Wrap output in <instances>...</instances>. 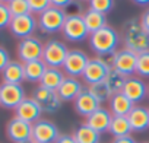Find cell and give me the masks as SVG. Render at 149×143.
<instances>
[{
	"label": "cell",
	"instance_id": "1",
	"mask_svg": "<svg viewBox=\"0 0 149 143\" xmlns=\"http://www.w3.org/2000/svg\"><path fill=\"white\" fill-rule=\"evenodd\" d=\"M123 42L124 48L142 54L149 51V32L140 24V18H132L123 24Z\"/></svg>",
	"mask_w": 149,
	"mask_h": 143
},
{
	"label": "cell",
	"instance_id": "2",
	"mask_svg": "<svg viewBox=\"0 0 149 143\" xmlns=\"http://www.w3.org/2000/svg\"><path fill=\"white\" fill-rule=\"evenodd\" d=\"M91 50L98 57H110L117 51V47L120 44V34L110 25H105L104 28L89 34L88 38Z\"/></svg>",
	"mask_w": 149,
	"mask_h": 143
},
{
	"label": "cell",
	"instance_id": "3",
	"mask_svg": "<svg viewBox=\"0 0 149 143\" xmlns=\"http://www.w3.org/2000/svg\"><path fill=\"white\" fill-rule=\"evenodd\" d=\"M67 13L64 9L50 6L47 10H44L41 15H38V29L44 34H56L61 32L63 25L66 22Z\"/></svg>",
	"mask_w": 149,
	"mask_h": 143
},
{
	"label": "cell",
	"instance_id": "4",
	"mask_svg": "<svg viewBox=\"0 0 149 143\" xmlns=\"http://www.w3.org/2000/svg\"><path fill=\"white\" fill-rule=\"evenodd\" d=\"M61 34L69 42H82L89 38V31L84 22L82 13H69Z\"/></svg>",
	"mask_w": 149,
	"mask_h": 143
},
{
	"label": "cell",
	"instance_id": "5",
	"mask_svg": "<svg viewBox=\"0 0 149 143\" xmlns=\"http://www.w3.org/2000/svg\"><path fill=\"white\" fill-rule=\"evenodd\" d=\"M107 60H108L111 69L120 72L121 75H124L127 78H132L136 75V64H137L136 53L123 47L121 50H117L114 54H111Z\"/></svg>",
	"mask_w": 149,
	"mask_h": 143
},
{
	"label": "cell",
	"instance_id": "6",
	"mask_svg": "<svg viewBox=\"0 0 149 143\" xmlns=\"http://www.w3.org/2000/svg\"><path fill=\"white\" fill-rule=\"evenodd\" d=\"M111 72V66L108 63L107 58L104 57H91L89 61H88V66L82 75V81L91 86V85H95V83H101L107 79L108 73Z\"/></svg>",
	"mask_w": 149,
	"mask_h": 143
},
{
	"label": "cell",
	"instance_id": "7",
	"mask_svg": "<svg viewBox=\"0 0 149 143\" xmlns=\"http://www.w3.org/2000/svg\"><path fill=\"white\" fill-rule=\"evenodd\" d=\"M69 48L64 42L58 41V40H50L44 44V50H42V61L47 64V67H56V69H61L66 57L69 54Z\"/></svg>",
	"mask_w": 149,
	"mask_h": 143
},
{
	"label": "cell",
	"instance_id": "8",
	"mask_svg": "<svg viewBox=\"0 0 149 143\" xmlns=\"http://www.w3.org/2000/svg\"><path fill=\"white\" fill-rule=\"evenodd\" d=\"M89 58L91 57L82 50H70L61 69L69 78H82Z\"/></svg>",
	"mask_w": 149,
	"mask_h": 143
},
{
	"label": "cell",
	"instance_id": "9",
	"mask_svg": "<svg viewBox=\"0 0 149 143\" xmlns=\"http://www.w3.org/2000/svg\"><path fill=\"white\" fill-rule=\"evenodd\" d=\"M6 136L12 143H32V124L13 117L6 124Z\"/></svg>",
	"mask_w": 149,
	"mask_h": 143
},
{
	"label": "cell",
	"instance_id": "10",
	"mask_svg": "<svg viewBox=\"0 0 149 143\" xmlns=\"http://www.w3.org/2000/svg\"><path fill=\"white\" fill-rule=\"evenodd\" d=\"M38 28V21L35 15H22V16H13L9 25V31L13 37L19 40H25L29 37H34L35 29Z\"/></svg>",
	"mask_w": 149,
	"mask_h": 143
},
{
	"label": "cell",
	"instance_id": "11",
	"mask_svg": "<svg viewBox=\"0 0 149 143\" xmlns=\"http://www.w3.org/2000/svg\"><path fill=\"white\" fill-rule=\"evenodd\" d=\"M42 50L44 44L41 40L37 37H29L25 40H21L16 48V54L19 57V61L28 63L34 60H41L42 58Z\"/></svg>",
	"mask_w": 149,
	"mask_h": 143
},
{
	"label": "cell",
	"instance_id": "12",
	"mask_svg": "<svg viewBox=\"0 0 149 143\" xmlns=\"http://www.w3.org/2000/svg\"><path fill=\"white\" fill-rule=\"evenodd\" d=\"M60 136L58 127L50 120H38L32 124V142L34 143H56Z\"/></svg>",
	"mask_w": 149,
	"mask_h": 143
},
{
	"label": "cell",
	"instance_id": "13",
	"mask_svg": "<svg viewBox=\"0 0 149 143\" xmlns=\"http://www.w3.org/2000/svg\"><path fill=\"white\" fill-rule=\"evenodd\" d=\"M32 98L40 104V107L42 108V112H47V114H53V112L58 111L61 107V102H63L60 99V96L57 95V91L47 89L41 85H38L34 89Z\"/></svg>",
	"mask_w": 149,
	"mask_h": 143
},
{
	"label": "cell",
	"instance_id": "14",
	"mask_svg": "<svg viewBox=\"0 0 149 143\" xmlns=\"http://www.w3.org/2000/svg\"><path fill=\"white\" fill-rule=\"evenodd\" d=\"M25 89L22 85L2 83L0 85V107L6 110H15L25 99Z\"/></svg>",
	"mask_w": 149,
	"mask_h": 143
},
{
	"label": "cell",
	"instance_id": "15",
	"mask_svg": "<svg viewBox=\"0 0 149 143\" xmlns=\"http://www.w3.org/2000/svg\"><path fill=\"white\" fill-rule=\"evenodd\" d=\"M41 114H42V108L40 107V104L32 98V96H26L16 108H15V117L34 124L35 121L41 120Z\"/></svg>",
	"mask_w": 149,
	"mask_h": 143
},
{
	"label": "cell",
	"instance_id": "16",
	"mask_svg": "<svg viewBox=\"0 0 149 143\" xmlns=\"http://www.w3.org/2000/svg\"><path fill=\"white\" fill-rule=\"evenodd\" d=\"M101 102L88 91V88H85L79 96L73 101V108L76 111V114L82 115V117H89L92 112H95L98 108H101Z\"/></svg>",
	"mask_w": 149,
	"mask_h": 143
},
{
	"label": "cell",
	"instance_id": "17",
	"mask_svg": "<svg viewBox=\"0 0 149 143\" xmlns=\"http://www.w3.org/2000/svg\"><path fill=\"white\" fill-rule=\"evenodd\" d=\"M121 92L134 105H137L139 102H142L148 96V85L139 76H132V78L127 79V82H126V85H124Z\"/></svg>",
	"mask_w": 149,
	"mask_h": 143
},
{
	"label": "cell",
	"instance_id": "18",
	"mask_svg": "<svg viewBox=\"0 0 149 143\" xmlns=\"http://www.w3.org/2000/svg\"><path fill=\"white\" fill-rule=\"evenodd\" d=\"M84 89H85V86L78 78H69L67 76L63 81V83L60 85V88L57 89V95L60 96V99L63 102H73Z\"/></svg>",
	"mask_w": 149,
	"mask_h": 143
},
{
	"label": "cell",
	"instance_id": "19",
	"mask_svg": "<svg viewBox=\"0 0 149 143\" xmlns=\"http://www.w3.org/2000/svg\"><path fill=\"white\" fill-rule=\"evenodd\" d=\"M113 120V114L108 108H98L95 112H92L89 117H86L85 124H88L91 128H94L95 131H98L100 134L107 133L110 130V124Z\"/></svg>",
	"mask_w": 149,
	"mask_h": 143
},
{
	"label": "cell",
	"instance_id": "20",
	"mask_svg": "<svg viewBox=\"0 0 149 143\" xmlns=\"http://www.w3.org/2000/svg\"><path fill=\"white\" fill-rule=\"evenodd\" d=\"M127 118L132 126V131L143 133L149 130V108L142 105H134L133 110L129 112Z\"/></svg>",
	"mask_w": 149,
	"mask_h": 143
},
{
	"label": "cell",
	"instance_id": "21",
	"mask_svg": "<svg viewBox=\"0 0 149 143\" xmlns=\"http://www.w3.org/2000/svg\"><path fill=\"white\" fill-rule=\"evenodd\" d=\"M3 83H13V85H22L25 81V72H24V63L19 60H10L9 64L2 72Z\"/></svg>",
	"mask_w": 149,
	"mask_h": 143
},
{
	"label": "cell",
	"instance_id": "22",
	"mask_svg": "<svg viewBox=\"0 0 149 143\" xmlns=\"http://www.w3.org/2000/svg\"><path fill=\"white\" fill-rule=\"evenodd\" d=\"M110 105V111L113 115H129V112L133 110L134 104L123 94V92H117L111 96V99L108 101Z\"/></svg>",
	"mask_w": 149,
	"mask_h": 143
},
{
	"label": "cell",
	"instance_id": "23",
	"mask_svg": "<svg viewBox=\"0 0 149 143\" xmlns=\"http://www.w3.org/2000/svg\"><path fill=\"white\" fill-rule=\"evenodd\" d=\"M66 78L67 76H66V73H64L61 69L47 67V70L44 72V75H42V79H41L40 85L44 86V88H47V89L57 91Z\"/></svg>",
	"mask_w": 149,
	"mask_h": 143
},
{
	"label": "cell",
	"instance_id": "24",
	"mask_svg": "<svg viewBox=\"0 0 149 143\" xmlns=\"http://www.w3.org/2000/svg\"><path fill=\"white\" fill-rule=\"evenodd\" d=\"M45 70H47V64L42 60H34V61L24 63V72H25V81L26 82L40 83Z\"/></svg>",
	"mask_w": 149,
	"mask_h": 143
},
{
	"label": "cell",
	"instance_id": "25",
	"mask_svg": "<svg viewBox=\"0 0 149 143\" xmlns=\"http://www.w3.org/2000/svg\"><path fill=\"white\" fill-rule=\"evenodd\" d=\"M108 133L114 139L116 137H123V136H130L133 131H132V126L129 123L127 115H113Z\"/></svg>",
	"mask_w": 149,
	"mask_h": 143
},
{
	"label": "cell",
	"instance_id": "26",
	"mask_svg": "<svg viewBox=\"0 0 149 143\" xmlns=\"http://www.w3.org/2000/svg\"><path fill=\"white\" fill-rule=\"evenodd\" d=\"M82 16H84V22H85L89 34H92V32H95V31H98V29H101V28H104L107 25L105 15H102V13H100L97 10L86 9L82 13Z\"/></svg>",
	"mask_w": 149,
	"mask_h": 143
},
{
	"label": "cell",
	"instance_id": "27",
	"mask_svg": "<svg viewBox=\"0 0 149 143\" xmlns=\"http://www.w3.org/2000/svg\"><path fill=\"white\" fill-rule=\"evenodd\" d=\"M73 136H74L76 143H100L101 142V134L85 123L81 124L73 131Z\"/></svg>",
	"mask_w": 149,
	"mask_h": 143
},
{
	"label": "cell",
	"instance_id": "28",
	"mask_svg": "<svg viewBox=\"0 0 149 143\" xmlns=\"http://www.w3.org/2000/svg\"><path fill=\"white\" fill-rule=\"evenodd\" d=\"M127 79H129L127 76H124V75L120 73V72L111 69V72L108 73V76H107V79H105L104 82L108 85V88L111 89L113 94H117V92H121V91H123V88H124Z\"/></svg>",
	"mask_w": 149,
	"mask_h": 143
},
{
	"label": "cell",
	"instance_id": "29",
	"mask_svg": "<svg viewBox=\"0 0 149 143\" xmlns=\"http://www.w3.org/2000/svg\"><path fill=\"white\" fill-rule=\"evenodd\" d=\"M88 91H89V92H91V94H92V95H94V96H95V98L101 102V104L108 102V101L111 99V96L114 95L105 82L91 85V86H88Z\"/></svg>",
	"mask_w": 149,
	"mask_h": 143
},
{
	"label": "cell",
	"instance_id": "30",
	"mask_svg": "<svg viewBox=\"0 0 149 143\" xmlns=\"http://www.w3.org/2000/svg\"><path fill=\"white\" fill-rule=\"evenodd\" d=\"M8 9L13 16H22V15H29L31 9L28 5V0H12V2L8 3Z\"/></svg>",
	"mask_w": 149,
	"mask_h": 143
},
{
	"label": "cell",
	"instance_id": "31",
	"mask_svg": "<svg viewBox=\"0 0 149 143\" xmlns=\"http://www.w3.org/2000/svg\"><path fill=\"white\" fill-rule=\"evenodd\" d=\"M136 76H139V78H149V51L137 54Z\"/></svg>",
	"mask_w": 149,
	"mask_h": 143
},
{
	"label": "cell",
	"instance_id": "32",
	"mask_svg": "<svg viewBox=\"0 0 149 143\" xmlns=\"http://www.w3.org/2000/svg\"><path fill=\"white\" fill-rule=\"evenodd\" d=\"M114 8V0H89V9L107 15Z\"/></svg>",
	"mask_w": 149,
	"mask_h": 143
},
{
	"label": "cell",
	"instance_id": "33",
	"mask_svg": "<svg viewBox=\"0 0 149 143\" xmlns=\"http://www.w3.org/2000/svg\"><path fill=\"white\" fill-rule=\"evenodd\" d=\"M28 5L32 15H41L44 10H47L51 6L50 0H28Z\"/></svg>",
	"mask_w": 149,
	"mask_h": 143
},
{
	"label": "cell",
	"instance_id": "34",
	"mask_svg": "<svg viewBox=\"0 0 149 143\" xmlns=\"http://www.w3.org/2000/svg\"><path fill=\"white\" fill-rule=\"evenodd\" d=\"M10 21H12V15H10V12L8 9V5L0 3V29L9 28Z\"/></svg>",
	"mask_w": 149,
	"mask_h": 143
},
{
	"label": "cell",
	"instance_id": "35",
	"mask_svg": "<svg viewBox=\"0 0 149 143\" xmlns=\"http://www.w3.org/2000/svg\"><path fill=\"white\" fill-rule=\"evenodd\" d=\"M9 61H10V56H9L8 50L0 45V73L5 70V67L9 64Z\"/></svg>",
	"mask_w": 149,
	"mask_h": 143
},
{
	"label": "cell",
	"instance_id": "36",
	"mask_svg": "<svg viewBox=\"0 0 149 143\" xmlns=\"http://www.w3.org/2000/svg\"><path fill=\"white\" fill-rule=\"evenodd\" d=\"M73 2H74V0H50L51 6H54V8H60V9H66V8H69Z\"/></svg>",
	"mask_w": 149,
	"mask_h": 143
},
{
	"label": "cell",
	"instance_id": "37",
	"mask_svg": "<svg viewBox=\"0 0 149 143\" xmlns=\"http://www.w3.org/2000/svg\"><path fill=\"white\" fill-rule=\"evenodd\" d=\"M56 143H76V140H74V136L73 134H60L58 139L56 140Z\"/></svg>",
	"mask_w": 149,
	"mask_h": 143
},
{
	"label": "cell",
	"instance_id": "38",
	"mask_svg": "<svg viewBox=\"0 0 149 143\" xmlns=\"http://www.w3.org/2000/svg\"><path fill=\"white\" fill-rule=\"evenodd\" d=\"M140 24H142L143 29H145L146 32H149V8L142 13V16H140Z\"/></svg>",
	"mask_w": 149,
	"mask_h": 143
},
{
	"label": "cell",
	"instance_id": "39",
	"mask_svg": "<svg viewBox=\"0 0 149 143\" xmlns=\"http://www.w3.org/2000/svg\"><path fill=\"white\" fill-rule=\"evenodd\" d=\"M111 143H137V142H136V139L130 134V136L116 137V139H113V142H111Z\"/></svg>",
	"mask_w": 149,
	"mask_h": 143
},
{
	"label": "cell",
	"instance_id": "40",
	"mask_svg": "<svg viewBox=\"0 0 149 143\" xmlns=\"http://www.w3.org/2000/svg\"><path fill=\"white\" fill-rule=\"evenodd\" d=\"M132 2L139 5V6H148L149 5V0H132Z\"/></svg>",
	"mask_w": 149,
	"mask_h": 143
},
{
	"label": "cell",
	"instance_id": "41",
	"mask_svg": "<svg viewBox=\"0 0 149 143\" xmlns=\"http://www.w3.org/2000/svg\"><path fill=\"white\" fill-rule=\"evenodd\" d=\"M9 2H12V0H0V3H6V5H8Z\"/></svg>",
	"mask_w": 149,
	"mask_h": 143
},
{
	"label": "cell",
	"instance_id": "42",
	"mask_svg": "<svg viewBox=\"0 0 149 143\" xmlns=\"http://www.w3.org/2000/svg\"><path fill=\"white\" fill-rule=\"evenodd\" d=\"M78 2H89V0H78Z\"/></svg>",
	"mask_w": 149,
	"mask_h": 143
},
{
	"label": "cell",
	"instance_id": "43",
	"mask_svg": "<svg viewBox=\"0 0 149 143\" xmlns=\"http://www.w3.org/2000/svg\"><path fill=\"white\" fill-rule=\"evenodd\" d=\"M148 98H149V85H148Z\"/></svg>",
	"mask_w": 149,
	"mask_h": 143
},
{
	"label": "cell",
	"instance_id": "44",
	"mask_svg": "<svg viewBox=\"0 0 149 143\" xmlns=\"http://www.w3.org/2000/svg\"><path fill=\"white\" fill-rule=\"evenodd\" d=\"M139 143H149V142H139Z\"/></svg>",
	"mask_w": 149,
	"mask_h": 143
},
{
	"label": "cell",
	"instance_id": "45",
	"mask_svg": "<svg viewBox=\"0 0 149 143\" xmlns=\"http://www.w3.org/2000/svg\"><path fill=\"white\" fill-rule=\"evenodd\" d=\"M32 143H34V142H32Z\"/></svg>",
	"mask_w": 149,
	"mask_h": 143
}]
</instances>
